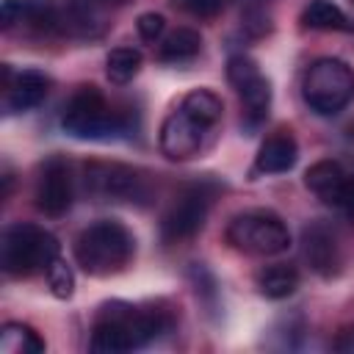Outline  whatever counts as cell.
Here are the masks:
<instances>
[{
	"mask_svg": "<svg viewBox=\"0 0 354 354\" xmlns=\"http://www.w3.org/2000/svg\"><path fill=\"white\" fill-rule=\"evenodd\" d=\"M171 326L166 310L158 307H133L124 301L102 304L97 321L91 326V351L100 354H119L133 351L155 340L160 332Z\"/></svg>",
	"mask_w": 354,
	"mask_h": 354,
	"instance_id": "obj_1",
	"label": "cell"
},
{
	"mask_svg": "<svg viewBox=\"0 0 354 354\" xmlns=\"http://www.w3.org/2000/svg\"><path fill=\"white\" fill-rule=\"evenodd\" d=\"M133 252H136V241L130 230L111 218L94 221L75 241V260L91 277L119 274L133 260Z\"/></svg>",
	"mask_w": 354,
	"mask_h": 354,
	"instance_id": "obj_2",
	"label": "cell"
},
{
	"mask_svg": "<svg viewBox=\"0 0 354 354\" xmlns=\"http://www.w3.org/2000/svg\"><path fill=\"white\" fill-rule=\"evenodd\" d=\"M58 257V238L39 224H11L0 241V266L11 277L47 271Z\"/></svg>",
	"mask_w": 354,
	"mask_h": 354,
	"instance_id": "obj_3",
	"label": "cell"
},
{
	"mask_svg": "<svg viewBox=\"0 0 354 354\" xmlns=\"http://www.w3.org/2000/svg\"><path fill=\"white\" fill-rule=\"evenodd\" d=\"M304 102L321 113L335 116L354 100V69L340 58H318L301 77Z\"/></svg>",
	"mask_w": 354,
	"mask_h": 354,
	"instance_id": "obj_4",
	"label": "cell"
},
{
	"mask_svg": "<svg viewBox=\"0 0 354 354\" xmlns=\"http://www.w3.org/2000/svg\"><path fill=\"white\" fill-rule=\"evenodd\" d=\"M227 241L232 249L243 254L271 257L290 246V232H288V224L274 210L254 207V210H243L230 218Z\"/></svg>",
	"mask_w": 354,
	"mask_h": 354,
	"instance_id": "obj_5",
	"label": "cell"
},
{
	"mask_svg": "<svg viewBox=\"0 0 354 354\" xmlns=\"http://www.w3.org/2000/svg\"><path fill=\"white\" fill-rule=\"evenodd\" d=\"M61 124L75 138H108L124 130L122 113L113 111V105L102 97L97 86H80L69 97Z\"/></svg>",
	"mask_w": 354,
	"mask_h": 354,
	"instance_id": "obj_6",
	"label": "cell"
},
{
	"mask_svg": "<svg viewBox=\"0 0 354 354\" xmlns=\"http://www.w3.org/2000/svg\"><path fill=\"white\" fill-rule=\"evenodd\" d=\"M213 196H216V185L207 183V180L183 188V194L163 213V221H160L163 241L166 243H183V241L194 238L205 227V218H207V210L213 205Z\"/></svg>",
	"mask_w": 354,
	"mask_h": 354,
	"instance_id": "obj_7",
	"label": "cell"
},
{
	"mask_svg": "<svg viewBox=\"0 0 354 354\" xmlns=\"http://www.w3.org/2000/svg\"><path fill=\"white\" fill-rule=\"evenodd\" d=\"M227 77H230L235 94L241 97L249 122L252 124L263 122L266 113H268V105H271V83L260 72V66L254 64V58H249L243 53L241 55H232L227 61Z\"/></svg>",
	"mask_w": 354,
	"mask_h": 354,
	"instance_id": "obj_8",
	"label": "cell"
},
{
	"mask_svg": "<svg viewBox=\"0 0 354 354\" xmlns=\"http://www.w3.org/2000/svg\"><path fill=\"white\" fill-rule=\"evenodd\" d=\"M36 207L44 213V216H64L69 207H72V196H75V188H72V169L64 158H50L39 177H36Z\"/></svg>",
	"mask_w": 354,
	"mask_h": 354,
	"instance_id": "obj_9",
	"label": "cell"
},
{
	"mask_svg": "<svg viewBox=\"0 0 354 354\" xmlns=\"http://www.w3.org/2000/svg\"><path fill=\"white\" fill-rule=\"evenodd\" d=\"M86 188L97 196H111V199H144V177L133 166L124 163H88L86 166Z\"/></svg>",
	"mask_w": 354,
	"mask_h": 354,
	"instance_id": "obj_10",
	"label": "cell"
},
{
	"mask_svg": "<svg viewBox=\"0 0 354 354\" xmlns=\"http://www.w3.org/2000/svg\"><path fill=\"white\" fill-rule=\"evenodd\" d=\"M207 130L210 127H205L191 113L177 108L166 116V122L160 127V152L171 160H188V158L202 152Z\"/></svg>",
	"mask_w": 354,
	"mask_h": 354,
	"instance_id": "obj_11",
	"label": "cell"
},
{
	"mask_svg": "<svg viewBox=\"0 0 354 354\" xmlns=\"http://www.w3.org/2000/svg\"><path fill=\"white\" fill-rule=\"evenodd\" d=\"M6 94H3V105L8 113H25L30 108H36L47 91H50V77L44 72L36 69H22V72H11L6 66Z\"/></svg>",
	"mask_w": 354,
	"mask_h": 354,
	"instance_id": "obj_12",
	"label": "cell"
},
{
	"mask_svg": "<svg viewBox=\"0 0 354 354\" xmlns=\"http://www.w3.org/2000/svg\"><path fill=\"white\" fill-rule=\"evenodd\" d=\"M301 254L310 263V268L318 271L321 277L337 274V268L343 263L340 243H337L335 232L326 224H321V221L304 227V232H301Z\"/></svg>",
	"mask_w": 354,
	"mask_h": 354,
	"instance_id": "obj_13",
	"label": "cell"
},
{
	"mask_svg": "<svg viewBox=\"0 0 354 354\" xmlns=\"http://www.w3.org/2000/svg\"><path fill=\"white\" fill-rule=\"evenodd\" d=\"M296 158H299V144L290 136V130H277L260 144L254 169L260 174H282V171L293 169Z\"/></svg>",
	"mask_w": 354,
	"mask_h": 354,
	"instance_id": "obj_14",
	"label": "cell"
},
{
	"mask_svg": "<svg viewBox=\"0 0 354 354\" xmlns=\"http://www.w3.org/2000/svg\"><path fill=\"white\" fill-rule=\"evenodd\" d=\"M254 285L266 299H288L299 288V271L293 266H288V263L266 266V268L257 271Z\"/></svg>",
	"mask_w": 354,
	"mask_h": 354,
	"instance_id": "obj_15",
	"label": "cell"
},
{
	"mask_svg": "<svg viewBox=\"0 0 354 354\" xmlns=\"http://www.w3.org/2000/svg\"><path fill=\"white\" fill-rule=\"evenodd\" d=\"M100 30H102L100 17L83 0H66L61 6V33L91 39V36H100Z\"/></svg>",
	"mask_w": 354,
	"mask_h": 354,
	"instance_id": "obj_16",
	"label": "cell"
},
{
	"mask_svg": "<svg viewBox=\"0 0 354 354\" xmlns=\"http://www.w3.org/2000/svg\"><path fill=\"white\" fill-rule=\"evenodd\" d=\"M0 351L3 354H41L44 340L39 337V332L33 326L19 324V321H8L0 329Z\"/></svg>",
	"mask_w": 354,
	"mask_h": 354,
	"instance_id": "obj_17",
	"label": "cell"
},
{
	"mask_svg": "<svg viewBox=\"0 0 354 354\" xmlns=\"http://www.w3.org/2000/svg\"><path fill=\"white\" fill-rule=\"evenodd\" d=\"M301 25L310 30H348V17L329 0H310L301 11Z\"/></svg>",
	"mask_w": 354,
	"mask_h": 354,
	"instance_id": "obj_18",
	"label": "cell"
},
{
	"mask_svg": "<svg viewBox=\"0 0 354 354\" xmlns=\"http://www.w3.org/2000/svg\"><path fill=\"white\" fill-rule=\"evenodd\" d=\"M202 50V36L194 28H177L160 41V61H191Z\"/></svg>",
	"mask_w": 354,
	"mask_h": 354,
	"instance_id": "obj_19",
	"label": "cell"
},
{
	"mask_svg": "<svg viewBox=\"0 0 354 354\" xmlns=\"http://www.w3.org/2000/svg\"><path fill=\"white\" fill-rule=\"evenodd\" d=\"M180 108H183L185 113H191L196 122H202L205 127H210V130L218 124L221 111H224L221 100H218L210 88H194V91H188V94L183 97Z\"/></svg>",
	"mask_w": 354,
	"mask_h": 354,
	"instance_id": "obj_20",
	"label": "cell"
},
{
	"mask_svg": "<svg viewBox=\"0 0 354 354\" xmlns=\"http://www.w3.org/2000/svg\"><path fill=\"white\" fill-rule=\"evenodd\" d=\"M141 61L144 58H141V53L136 47H116L105 58V75H108L111 83L124 86L141 72Z\"/></svg>",
	"mask_w": 354,
	"mask_h": 354,
	"instance_id": "obj_21",
	"label": "cell"
},
{
	"mask_svg": "<svg viewBox=\"0 0 354 354\" xmlns=\"http://www.w3.org/2000/svg\"><path fill=\"white\" fill-rule=\"evenodd\" d=\"M343 174H346V169H343L337 160H318V163H313V166L307 169L304 183H307V188H310L313 194L324 196Z\"/></svg>",
	"mask_w": 354,
	"mask_h": 354,
	"instance_id": "obj_22",
	"label": "cell"
},
{
	"mask_svg": "<svg viewBox=\"0 0 354 354\" xmlns=\"http://www.w3.org/2000/svg\"><path fill=\"white\" fill-rule=\"evenodd\" d=\"M326 205H332V207H337V210H343L348 218H354V174H343L324 196H321Z\"/></svg>",
	"mask_w": 354,
	"mask_h": 354,
	"instance_id": "obj_23",
	"label": "cell"
},
{
	"mask_svg": "<svg viewBox=\"0 0 354 354\" xmlns=\"http://www.w3.org/2000/svg\"><path fill=\"white\" fill-rule=\"evenodd\" d=\"M44 274H47V285H50V290H53L55 299H69V296L75 293V277H72V268H69L61 257H55L53 266H50Z\"/></svg>",
	"mask_w": 354,
	"mask_h": 354,
	"instance_id": "obj_24",
	"label": "cell"
},
{
	"mask_svg": "<svg viewBox=\"0 0 354 354\" xmlns=\"http://www.w3.org/2000/svg\"><path fill=\"white\" fill-rule=\"evenodd\" d=\"M136 28H138V36H141L144 41L155 44V41H160V36H163V30H166V19H163V14L147 11V14L138 17Z\"/></svg>",
	"mask_w": 354,
	"mask_h": 354,
	"instance_id": "obj_25",
	"label": "cell"
},
{
	"mask_svg": "<svg viewBox=\"0 0 354 354\" xmlns=\"http://www.w3.org/2000/svg\"><path fill=\"white\" fill-rule=\"evenodd\" d=\"M171 6L191 17H213L221 11L224 0H171Z\"/></svg>",
	"mask_w": 354,
	"mask_h": 354,
	"instance_id": "obj_26",
	"label": "cell"
},
{
	"mask_svg": "<svg viewBox=\"0 0 354 354\" xmlns=\"http://www.w3.org/2000/svg\"><path fill=\"white\" fill-rule=\"evenodd\" d=\"M335 351H340V354H354V326H343L340 332H337V337H335Z\"/></svg>",
	"mask_w": 354,
	"mask_h": 354,
	"instance_id": "obj_27",
	"label": "cell"
},
{
	"mask_svg": "<svg viewBox=\"0 0 354 354\" xmlns=\"http://www.w3.org/2000/svg\"><path fill=\"white\" fill-rule=\"evenodd\" d=\"M97 3H108V6H122L124 0H97Z\"/></svg>",
	"mask_w": 354,
	"mask_h": 354,
	"instance_id": "obj_28",
	"label": "cell"
},
{
	"mask_svg": "<svg viewBox=\"0 0 354 354\" xmlns=\"http://www.w3.org/2000/svg\"><path fill=\"white\" fill-rule=\"evenodd\" d=\"M351 3H354V0H351Z\"/></svg>",
	"mask_w": 354,
	"mask_h": 354,
	"instance_id": "obj_29",
	"label": "cell"
}]
</instances>
